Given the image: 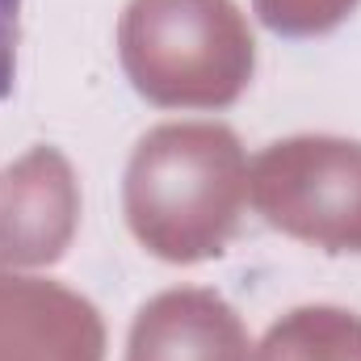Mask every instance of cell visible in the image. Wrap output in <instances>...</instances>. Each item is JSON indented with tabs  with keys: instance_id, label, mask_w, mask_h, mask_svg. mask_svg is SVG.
<instances>
[{
	"instance_id": "1",
	"label": "cell",
	"mask_w": 361,
	"mask_h": 361,
	"mask_svg": "<svg viewBox=\"0 0 361 361\" xmlns=\"http://www.w3.org/2000/svg\"><path fill=\"white\" fill-rule=\"evenodd\" d=\"M17 38H21V0H0V101L17 80Z\"/></svg>"
}]
</instances>
